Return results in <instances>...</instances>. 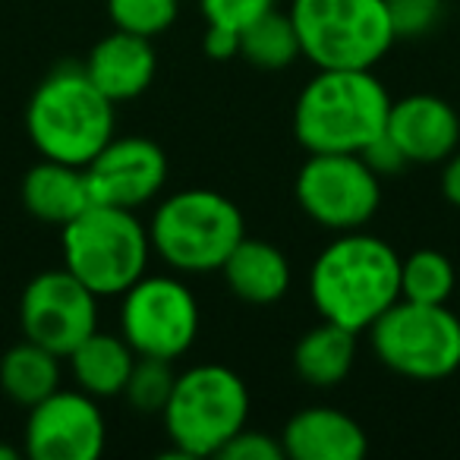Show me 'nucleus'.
<instances>
[{
	"label": "nucleus",
	"instance_id": "nucleus-2",
	"mask_svg": "<svg viewBox=\"0 0 460 460\" xmlns=\"http://www.w3.org/2000/svg\"><path fill=\"white\" fill-rule=\"evenodd\" d=\"M391 95L372 70H319L294 104V136L309 155H363L385 133Z\"/></svg>",
	"mask_w": 460,
	"mask_h": 460
},
{
	"label": "nucleus",
	"instance_id": "nucleus-21",
	"mask_svg": "<svg viewBox=\"0 0 460 460\" xmlns=\"http://www.w3.org/2000/svg\"><path fill=\"white\" fill-rule=\"evenodd\" d=\"M60 382H64V357L29 338L0 357V391L26 410L64 388Z\"/></svg>",
	"mask_w": 460,
	"mask_h": 460
},
{
	"label": "nucleus",
	"instance_id": "nucleus-5",
	"mask_svg": "<svg viewBox=\"0 0 460 460\" xmlns=\"http://www.w3.org/2000/svg\"><path fill=\"white\" fill-rule=\"evenodd\" d=\"M250 420V388L221 363L177 372L161 422L180 457H217Z\"/></svg>",
	"mask_w": 460,
	"mask_h": 460
},
{
	"label": "nucleus",
	"instance_id": "nucleus-29",
	"mask_svg": "<svg viewBox=\"0 0 460 460\" xmlns=\"http://www.w3.org/2000/svg\"><path fill=\"white\" fill-rule=\"evenodd\" d=\"M363 158L369 161V167L378 173V177H385V173H397L401 167H407V158L401 155V148H397L385 133L378 136L372 146L363 148Z\"/></svg>",
	"mask_w": 460,
	"mask_h": 460
},
{
	"label": "nucleus",
	"instance_id": "nucleus-12",
	"mask_svg": "<svg viewBox=\"0 0 460 460\" xmlns=\"http://www.w3.org/2000/svg\"><path fill=\"white\" fill-rule=\"evenodd\" d=\"M108 441L98 397L79 388H58L29 407L22 445L35 460H95Z\"/></svg>",
	"mask_w": 460,
	"mask_h": 460
},
{
	"label": "nucleus",
	"instance_id": "nucleus-27",
	"mask_svg": "<svg viewBox=\"0 0 460 460\" xmlns=\"http://www.w3.org/2000/svg\"><path fill=\"white\" fill-rule=\"evenodd\" d=\"M385 4H388V16L397 39L401 35H410V39L426 35L441 16V0H385Z\"/></svg>",
	"mask_w": 460,
	"mask_h": 460
},
{
	"label": "nucleus",
	"instance_id": "nucleus-6",
	"mask_svg": "<svg viewBox=\"0 0 460 460\" xmlns=\"http://www.w3.org/2000/svg\"><path fill=\"white\" fill-rule=\"evenodd\" d=\"M60 230L64 269H70L98 296H120L146 275L152 240L133 208L92 202Z\"/></svg>",
	"mask_w": 460,
	"mask_h": 460
},
{
	"label": "nucleus",
	"instance_id": "nucleus-16",
	"mask_svg": "<svg viewBox=\"0 0 460 460\" xmlns=\"http://www.w3.org/2000/svg\"><path fill=\"white\" fill-rule=\"evenodd\" d=\"M83 70L89 73V79L111 98V102L120 104V102L139 98L142 92L155 83L158 54H155L152 39H142V35L114 29V32L104 35L102 41H95V48H92L89 58H85Z\"/></svg>",
	"mask_w": 460,
	"mask_h": 460
},
{
	"label": "nucleus",
	"instance_id": "nucleus-17",
	"mask_svg": "<svg viewBox=\"0 0 460 460\" xmlns=\"http://www.w3.org/2000/svg\"><path fill=\"white\" fill-rule=\"evenodd\" d=\"M22 208L32 217L45 224H70L76 215H83L95 199H92V186L85 177V167L66 164V161L41 158L32 164L22 177L20 186Z\"/></svg>",
	"mask_w": 460,
	"mask_h": 460
},
{
	"label": "nucleus",
	"instance_id": "nucleus-26",
	"mask_svg": "<svg viewBox=\"0 0 460 460\" xmlns=\"http://www.w3.org/2000/svg\"><path fill=\"white\" fill-rule=\"evenodd\" d=\"M199 4H202V16L208 26H221L230 32H243L275 7V0H199Z\"/></svg>",
	"mask_w": 460,
	"mask_h": 460
},
{
	"label": "nucleus",
	"instance_id": "nucleus-24",
	"mask_svg": "<svg viewBox=\"0 0 460 460\" xmlns=\"http://www.w3.org/2000/svg\"><path fill=\"white\" fill-rule=\"evenodd\" d=\"M173 363L171 359H155V357H136V366L129 372V382L123 388L120 397H127V403L142 416H152L164 410L167 397L173 391Z\"/></svg>",
	"mask_w": 460,
	"mask_h": 460
},
{
	"label": "nucleus",
	"instance_id": "nucleus-9",
	"mask_svg": "<svg viewBox=\"0 0 460 460\" xmlns=\"http://www.w3.org/2000/svg\"><path fill=\"white\" fill-rule=\"evenodd\" d=\"M294 196L300 211L319 227L347 234L363 230L382 208V177L363 155L319 152L296 171Z\"/></svg>",
	"mask_w": 460,
	"mask_h": 460
},
{
	"label": "nucleus",
	"instance_id": "nucleus-31",
	"mask_svg": "<svg viewBox=\"0 0 460 460\" xmlns=\"http://www.w3.org/2000/svg\"><path fill=\"white\" fill-rule=\"evenodd\" d=\"M441 196L460 211V152H454L441 167Z\"/></svg>",
	"mask_w": 460,
	"mask_h": 460
},
{
	"label": "nucleus",
	"instance_id": "nucleus-4",
	"mask_svg": "<svg viewBox=\"0 0 460 460\" xmlns=\"http://www.w3.org/2000/svg\"><path fill=\"white\" fill-rule=\"evenodd\" d=\"M243 237L246 221L237 202L202 186L167 196L148 221L152 252L180 275L221 271Z\"/></svg>",
	"mask_w": 460,
	"mask_h": 460
},
{
	"label": "nucleus",
	"instance_id": "nucleus-3",
	"mask_svg": "<svg viewBox=\"0 0 460 460\" xmlns=\"http://www.w3.org/2000/svg\"><path fill=\"white\" fill-rule=\"evenodd\" d=\"M114 102L83 66H60L39 83L26 108V129L41 158L85 167L114 139Z\"/></svg>",
	"mask_w": 460,
	"mask_h": 460
},
{
	"label": "nucleus",
	"instance_id": "nucleus-33",
	"mask_svg": "<svg viewBox=\"0 0 460 460\" xmlns=\"http://www.w3.org/2000/svg\"><path fill=\"white\" fill-rule=\"evenodd\" d=\"M457 296H460V288H457Z\"/></svg>",
	"mask_w": 460,
	"mask_h": 460
},
{
	"label": "nucleus",
	"instance_id": "nucleus-28",
	"mask_svg": "<svg viewBox=\"0 0 460 460\" xmlns=\"http://www.w3.org/2000/svg\"><path fill=\"white\" fill-rule=\"evenodd\" d=\"M224 460H281L284 445L281 435H269L262 429L243 426L234 438L224 445V451L217 454Z\"/></svg>",
	"mask_w": 460,
	"mask_h": 460
},
{
	"label": "nucleus",
	"instance_id": "nucleus-23",
	"mask_svg": "<svg viewBox=\"0 0 460 460\" xmlns=\"http://www.w3.org/2000/svg\"><path fill=\"white\" fill-rule=\"evenodd\" d=\"M460 288V275L451 256L441 250H416L401 256V300L451 303Z\"/></svg>",
	"mask_w": 460,
	"mask_h": 460
},
{
	"label": "nucleus",
	"instance_id": "nucleus-13",
	"mask_svg": "<svg viewBox=\"0 0 460 460\" xmlns=\"http://www.w3.org/2000/svg\"><path fill=\"white\" fill-rule=\"evenodd\" d=\"M85 177L95 202L136 211L164 190L167 155L158 142L146 136H120V139L114 136L85 164Z\"/></svg>",
	"mask_w": 460,
	"mask_h": 460
},
{
	"label": "nucleus",
	"instance_id": "nucleus-1",
	"mask_svg": "<svg viewBox=\"0 0 460 460\" xmlns=\"http://www.w3.org/2000/svg\"><path fill=\"white\" fill-rule=\"evenodd\" d=\"M309 300L319 319L357 334L369 332L372 322L401 300V256L363 230L338 234L309 269Z\"/></svg>",
	"mask_w": 460,
	"mask_h": 460
},
{
	"label": "nucleus",
	"instance_id": "nucleus-22",
	"mask_svg": "<svg viewBox=\"0 0 460 460\" xmlns=\"http://www.w3.org/2000/svg\"><path fill=\"white\" fill-rule=\"evenodd\" d=\"M240 58L259 70H288L296 58H303L290 13H278L271 7L252 26H246L240 32Z\"/></svg>",
	"mask_w": 460,
	"mask_h": 460
},
{
	"label": "nucleus",
	"instance_id": "nucleus-32",
	"mask_svg": "<svg viewBox=\"0 0 460 460\" xmlns=\"http://www.w3.org/2000/svg\"><path fill=\"white\" fill-rule=\"evenodd\" d=\"M16 457H20V451H16V447L0 445V460H16Z\"/></svg>",
	"mask_w": 460,
	"mask_h": 460
},
{
	"label": "nucleus",
	"instance_id": "nucleus-11",
	"mask_svg": "<svg viewBox=\"0 0 460 460\" xmlns=\"http://www.w3.org/2000/svg\"><path fill=\"white\" fill-rule=\"evenodd\" d=\"M98 300L70 269H48L26 284L20 296L22 338L70 357L92 332H98Z\"/></svg>",
	"mask_w": 460,
	"mask_h": 460
},
{
	"label": "nucleus",
	"instance_id": "nucleus-25",
	"mask_svg": "<svg viewBox=\"0 0 460 460\" xmlns=\"http://www.w3.org/2000/svg\"><path fill=\"white\" fill-rule=\"evenodd\" d=\"M177 13L180 0H108V16L114 29L152 41L177 22Z\"/></svg>",
	"mask_w": 460,
	"mask_h": 460
},
{
	"label": "nucleus",
	"instance_id": "nucleus-19",
	"mask_svg": "<svg viewBox=\"0 0 460 460\" xmlns=\"http://www.w3.org/2000/svg\"><path fill=\"white\" fill-rule=\"evenodd\" d=\"M66 369H70L73 382L79 391L92 397H120L123 388L129 382V372L136 366L133 347L123 341V334L111 332H92L70 357L64 359Z\"/></svg>",
	"mask_w": 460,
	"mask_h": 460
},
{
	"label": "nucleus",
	"instance_id": "nucleus-14",
	"mask_svg": "<svg viewBox=\"0 0 460 460\" xmlns=\"http://www.w3.org/2000/svg\"><path fill=\"white\" fill-rule=\"evenodd\" d=\"M385 136L407 164H445L460 146V117L445 98L420 92L391 102Z\"/></svg>",
	"mask_w": 460,
	"mask_h": 460
},
{
	"label": "nucleus",
	"instance_id": "nucleus-8",
	"mask_svg": "<svg viewBox=\"0 0 460 460\" xmlns=\"http://www.w3.org/2000/svg\"><path fill=\"white\" fill-rule=\"evenodd\" d=\"M369 347L385 369L438 382L460 369V313L447 303L397 300L369 325Z\"/></svg>",
	"mask_w": 460,
	"mask_h": 460
},
{
	"label": "nucleus",
	"instance_id": "nucleus-7",
	"mask_svg": "<svg viewBox=\"0 0 460 460\" xmlns=\"http://www.w3.org/2000/svg\"><path fill=\"white\" fill-rule=\"evenodd\" d=\"M290 20L319 70H372L397 39L385 0H294Z\"/></svg>",
	"mask_w": 460,
	"mask_h": 460
},
{
	"label": "nucleus",
	"instance_id": "nucleus-20",
	"mask_svg": "<svg viewBox=\"0 0 460 460\" xmlns=\"http://www.w3.org/2000/svg\"><path fill=\"white\" fill-rule=\"evenodd\" d=\"M357 363V332L322 319L294 347V372L313 388H338Z\"/></svg>",
	"mask_w": 460,
	"mask_h": 460
},
{
	"label": "nucleus",
	"instance_id": "nucleus-10",
	"mask_svg": "<svg viewBox=\"0 0 460 460\" xmlns=\"http://www.w3.org/2000/svg\"><path fill=\"white\" fill-rule=\"evenodd\" d=\"M199 300L180 278L142 275L120 294V334L136 357L180 359L199 338Z\"/></svg>",
	"mask_w": 460,
	"mask_h": 460
},
{
	"label": "nucleus",
	"instance_id": "nucleus-15",
	"mask_svg": "<svg viewBox=\"0 0 460 460\" xmlns=\"http://www.w3.org/2000/svg\"><path fill=\"white\" fill-rule=\"evenodd\" d=\"M284 457L290 460H363L369 435L350 413L328 403L296 410L281 432Z\"/></svg>",
	"mask_w": 460,
	"mask_h": 460
},
{
	"label": "nucleus",
	"instance_id": "nucleus-30",
	"mask_svg": "<svg viewBox=\"0 0 460 460\" xmlns=\"http://www.w3.org/2000/svg\"><path fill=\"white\" fill-rule=\"evenodd\" d=\"M202 48L211 60H230L240 58V32H230V29L221 26H208L202 39Z\"/></svg>",
	"mask_w": 460,
	"mask_h": 460
},
{
	"label": "nucleus",
	"instance_id": "nucleus-18",
	"mask_svg": "<svg viewBox=\"0 0 460 460\" xmlns=\"http://www.w3.org/2000/svg\"><path fill=\"white\" fill-rule=\"evenodd\" d=\"M221 275L230 294L250 306H271L288 294L294 281L284 250H278L269 240L252 237H243L234 246L227 262L221 265Z\"/></svg>",
	"mask_w": 460,
	"mask_h": 460
}]
</instances>
